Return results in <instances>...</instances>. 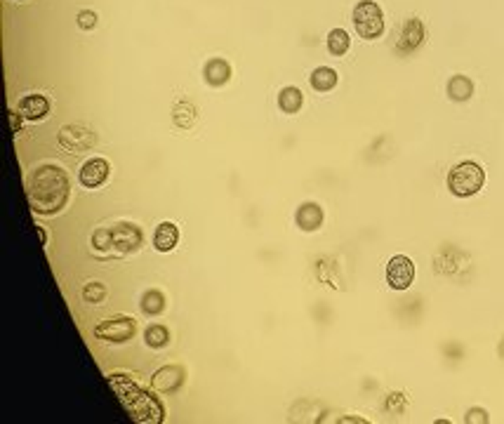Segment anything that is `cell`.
<instances>
[{
	"mask_svg": "<svg viewBox=\"0 0 504 424\" xmlns=\"http://www.w3.org/2000/svg\"><path fill=\"white\" fill-rule=\"evenodd\" d=\"M295 222L302 231H316L323 224V210L316 203H304L295 214Z\"/></svg>",
	"mask_w": 504,
	"mask_h": 424,
	"instance_id": "4fadbf2b",
	"label": "cell"
},
{
	"mask_svg": "<svg viewBox=\"0 0 504 424\" xmlns=\"http://www.w3.org/2000/svg\"><path fill=\"white\" fill-rule=\"evenodd\" d=\"M78 26L80 28H95L97 26V15L90 12V10H83V12L78 15Z\"/></svg>",
	"mask_w": 504,
	"mask_h": 424,
	"instance_id": "cb8c5ba5",
	"label": "cell"
},
{
	"mask_svg": "<svg viewBox=\"0 0 504 424\" xmlns=\"http://www.w3.org/2000/svg\"><path fill=\"white\" fill-rule=\"evenodd\" d=\"M415 281V264L406 255H396L386 264V283L394 290H406Z\"/></svg>",
	"mask_w": 504,
	"mask_h": 424,
	"instance_id": "ba28073f",
	"label": "cell"
},
{
	"mask_svg": "<svg viewBox=\"0 0 504 424\" xmlns=\"http://www.w3.org/2000/svg\"><path fill=\"white\" fill-rule=\"evenodd\" d=\"M104 297H107V288H104L102 283L92 281L83 288V299L90 302V304H99V302H104Z\"/></svg>",
	"mask_w": 504,
	"mask_h": 424,
	"instance_id": "603a6c76",
	"label": "cell"
},
{
	"mask_svg": "<svg viewBox=\"0 0 504 424\" xmlns=\"http://www.w3.org/2000/svg\"><path fill=\"white\" fill-rule=\"evenodd\" d=\"M424 40V26H422L420 19H408L406 26H403L401 40H398V50L401 52H413L417 50Z\"/></svg>",
	"mask_w": 504,
	"mask_h": 424,
	"instance_id": "7c38bea8",
	"label": "cell"
},
{
	"mask_svg": "<svg viewBox=\"0 0 504 424\" xmlns=\"http://www.w3.org/2000/svg\"><path fill=\"white\" fill-rule=\"evenodd\" d=\"M181 380H184V370L179 365H165L151 377V387L161 394H170L181 385Z\"/></svg>",
	"mask_w": 504,
	"mask_h": 424,
	"instance_id": "30bf717a",
	"label": "cell"
},
{
	"mask_svg": "<svg viewBox=\"0 0 504 424\" xmlns=\"http://www.w3.org/2000/svg\"><path fill=\"white\" fill-rule=\"evenodd\" d=\"M109 160L104 158H92L87 160L83 167H80V184L85 189H97L102 187L104 182L109 179Z\"/></svg>",
	"mask_w": 504,
	"mask_h": 424,
	"instance_id": "9c48e42d",
	"label": "cell"
},
{
	"mask_svg": "<svg viewBox=\"0 0 504 424\" xmlns=\"http://www.w3.org/2000/svg\"><path fill=\"white\" fill-rule=\"evenodd\" d=\"M134 333H137V323H134L130 316H111L95 328V335L99 337V340L116 342V344L130 342L134 337Z\"/></svg>",
	"mask_w": 504,
	"mask_h": 424,
	"instance_id": "8992f818",
	"label": "cell"
},
{
	"mask_svg": "<svg viewBox=\"0 0 504 424\" xmlns=\"http://www.w3.org/2000/svg\"><path fill=\"white\" fill-rule=\"evenodd\" d=\"M448 95L453 102H467L474 95V83L467 75H453L448 83Z\"/></svg>",
	"mask_w": 504,
	"mask_h": 424,
	"instance_id": "e0dca14e",
	"label": "cell"
},
{
	"mask_svg": "<svg viewBox=\"0 0 504 424\" xmlns=\"http://www.w3.org/2000/svg\"><path fill=\"white\" fill-rule=\"evenodd\" d=\"M144 340L151 349H161V347H165L170 342V333H168V328H163V325H149Z\"/></svg>",
	"mask_w": 504,
	"mask_h": 424,
	"instance_id": "7402d4cb",
	"label": "cell"
},
{
	"mask_svg": "<svg viewBox=\"0 0 504 424\" xmlns=\"http://www.w3.org/2000/svg\"><path fill=\"white\" fill-rule=\"evenodd\" d=\"M60 144L69 154H85L97 147V135L85 125H66L60 132Z\"/></svg>",
	"mask_w": 504,
	"mask_h": 424,
	"instance_id": "52a82bcc",
	"label": "cell"
},
{
	"mask_svg": "<svg viewBox=\"0 0 504 424\" xmlns=\"http://www.w3.org/2000/svg\"><path fill=\"white\" fill-rule=\"evenodd\" d=\"M337 85V71L330 66H318L312 73V88L318 92H327Z\"/></svg>",
	"mask_w": 504,
	"mask_h": 424,
	"instance_id": "ac0fdd59",
	"label": "cell"
},
{
	"mask_svg": "<svg viewBox=\"0 0 504 424\" xmlns=\"http://www.w3.org/2000/svg\"><path fill=\"white\" fill-rule=\"evenodd\" d=\"M163 309H165V297L158 290H146L142 297V311L149 313V316H158Z\"/></svg>",
	"mask_w": 504,
	"mask_h": 424,
	"instance_id": "ffe728a7",
	"label": "cell"
},
{
	"mask_svg": "<svg viewBox=\"0 0 504 424\" xmlns=\"http://www.w3.org/2000/svg\"><path fill=\"white\" fill-rule=\"evenodd\" d=\"M38 238H40V246H45V238H48V236H45V231L40 229V226H38Z\"/></svg>",
	"mask_w": 504,
	"mask_h": 424,
	"instance_id": "484cf974",
	"label": "cell"
},
{
	"mask_svg": "<svg viewBox=\"0 0 504 424\" xmlns=\"http://www.w3.org/2000/svg\"><path fill=\"white\" fill-rule=\"evenodd\" d=\"M19 116L17 111H10V118H12V132H19Z\"/></svg>",
	"mask_w": 504,
	"mask_h": 424,
	"instance_id": "d4e9b609",
	"label": "cell"
},
{
	"mask_svg": "<svg viewBox=\"0 0 504 424\" xmlns=\"http://www.w3.org/2000/svg\"><path fill=\"white\" fill-rule=\"evenodd\" d=\"M28 205L38 214H55L60 212L69 201V177L62 167L43 165L33 170V175L26 182Z\"/></svg>",
	"mask_w": 504,
	"mask_h": 424,
	"instance_id": "6da1fadb",
	"label": "cell"
},
{
	"mask_svg": "<svg viewBox=\"0 0 504 424\" xmlns=\"http://www.w3.org/2000/svg\"><path fill=\"white\" fill-rule=\"evenodd\" d=\"M205 80H208L210 85H215V88H219V85H224L228 78H231V66L224 62V59H210L205 64Z\"/></svg>",
	"mask_w": 504,
	"mask_h": 424,
	"instance_id": "9a60e30c",
	"label": "cell"
},
{
	"mask_svg": "<svg viewBox=\"0 0 504 424\" xmlns=\"http://www.w3.org/2000/svg\"><path fill=\"white\" fill-rule=\"evenodd\" d=\"M142 241H144L142 231H139L134 224L120 222V224H116L109 229V248L114 250L116 255L137 252V250L142 248Z\"/></svg>",
	"mask_w": 504,
	"mask_h": 424,
	"instance_id": "5b68a950",
	"label": "cell"
},
{
	"mask_svg": "<svg viewBox=\"0 0 504 424\" xmlns=\"http://www.w3.org/2000/svg\"><path fill=\"white\" fill-rule=\"evenodd\" d=\"M302 104H304V95H302V90L300 88H283L280 90V95H278V109L283 113H297L302 109Z\"/></svg>",
	"mask_w": 504,
	"mask_h": 424,
	"instance_id": "2e32d148",
	"label": "cell"
},
{
	"mask_svg": "<svg viewBox=\"0 0 504 424\" xmlns=\"http://www.w3.org/2000/svg\"><path fill=\"white\" fill-rule=\"evenodd\" d=\"M172 118L179 127L186 130V127H191L193 120H196V109H193V104H189V102H179V104H174V109H172Z\"/></svg>",
	"mask_w": 504,
	"mask_h": 424,
	"instance_id": "44dd1931",
	"label": "cell"
},
{
	"mask_svg": "<svg viewBox=\"0 0 504 424\" xmlns=\"http://www.w3.org/2000/svg\"><path fill=\"white\" fill-rule=\"evenodd\" d=\"M109 385L114 387L116 396L123 403V408L130 412L132 420L137 422H163V408L161 403L146 394L144 389H139L127 375H109Z\"/></svg>",
	"mask_w": 504,
	"mask_h": 424,
	"instance_id": "7a4b0ae2",
	"label": "cell"
},
{
	"mask_svg": "<svg viewBox=\"0 0 504 424\" xmlns=\"http://www.w3.org/2000/svg\"><path fill=\"white\" fill-rule=\"evenodd\" d=\"M19 113L26 120H43L50 113V102L43 95H26L19 102Z\"/></svg>",
	"mask_w": 504,
	"mask_h": 424,
	"instance_id": "8fae6325",
	"label": "cell"
},
{
	"mask_svg": "<svg viewBox=\"0 0 504 424\" xmlns=\"http://www.w3.org/2000/svg\"><path fill=\"white\" fill-rule=\"evenodd\" d=\"M483 182H485L483 167L474 160L457 163L448 175V189L453 191V196H457V199H469V196L478 194L483 189Z\"/></svg>",
	"mask_w": 504,
	"mask_h": 424,
	"instance_id": "3957f363",
	"label": "cell"
},
{
	"mask_svg": "<svg viewBox=\"0 0 504 424\" xmlns=\"http://www.w3.org/2000/svg\"><path fill=\"white\" fill-rule=\"evenodd\" d=\"M349 45H351V40L344 28H332V31L327 33V50H330V55L342 57L344 52L349 50Z\"/></svg>",
	"mask_w": 504,
	"mask_h": 424,
	"instance_id": "d6986e66",
	"label": "cell"
},
{
	"mask_svg": "<svg viewBox=\"0 0 504 424\" xmlns=\"http://www.w3.org/2000/svg\"><path fill=\"white\" fill-rule=\"evenodd\" d=\"M179 243V229L177 224L172 222H163L158 224L156 234H154V248L158 252H170V250H174Z\"/></svg>",
	"mask_w": 504,
	"mask_h": 424,
	"instance_id": "5bb4252c",
	"label": "cell"
},
{
	"mask_svg": "<svg viewBox=\"0 0 504 424\" xmlns=\"http://www.w3.org/2000/svg\"><path fill=\"white\" fill-rule=\"evenodd\" d=\"M354 26L361 38L375 40L384 33V12L375 0H361L354 8Z\"/></svg>",
	"mask_w": 504,
	"mask_h": 424,
	"instance_id": "277c9868",
	"label": "cell"
}]
</instances>
